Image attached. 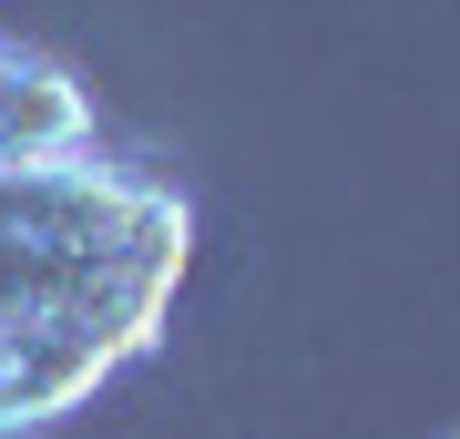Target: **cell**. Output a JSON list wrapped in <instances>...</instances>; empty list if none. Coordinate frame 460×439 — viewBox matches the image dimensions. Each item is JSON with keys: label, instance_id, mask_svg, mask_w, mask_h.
I'll use <instances>...</instances> for the list:
<instances>
[{"label": "cell", "instance_id": "2", "mask_svg": "<svg viewBox=\"0 0 460 439\" xmlns=\"http://www.w3.org/2000/svg\"><path fill=\"white\" fill-rule=\"evenodd\" d=\"M72 154H102L93 92L72 82V62L0 41V174H21V163H72Z\"/></svg>", "mask_w": 460, "mask_h": 439}, {"label": "cell", "instance_id": "1", "mask_svg": "<svg viewBox=\"0 0 460 439\" xmlns=\"http://www.w3.org/2000/svg\"><path fill=\"white\" fill-rule=\"evenodd\" d=\"M195 215L133 163L72 154L0 174V439L72 419L164 338Z\"/></svg>", "mask_w": 460, "mask_h": 439}]
</instances>
